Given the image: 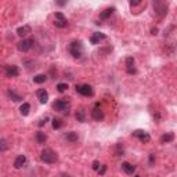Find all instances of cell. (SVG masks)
<instances>
[{
  "label": "cell",
  "instance_id": "cell-1",
  "mask_svg": "<svg viewBox=\"0 0 177 177\" xmlns=\"http://www.w3.org/2000/svg\"><path fill=\"white\" fill-rule=\"evenodd\" d=\"M69 108H71V102L69 98H58L53 102V109L57 112H62V113H69Z\"/></svg>",
  "mask_w": 177,
  "mask_h": 177
},
{
  "label": "cell",
  "instance_id": "cell-2",
  "mask_svg": "<svg viewBox=\"0 0 177 177\" xmlns=\"http://www.w3.org/2000/svg\"><path fill=\"white\" fill-rule=\"evenodd\" d=\"M40 159L44 163H50L51 165V163H56L58 161V154L56 151L51 150V148H44L40 154Z\"/></svg>",
  "mask_w": 177,
  "mask_h": 177
},
{
  "label": "cell",
  "instance_id": "cell-3",
  "mask_svg": "<svg viewBox=\"0 0 177 177\" xmlns=\"http://www.w3.org/2000/svg\"><path fill=\"white\" fill-rule=\"evenodd\" d=\"M83 43L82 40H73L69 44V53L73 58H82L83 56Z\"/></svg>",
  "mask_w": 177,
  "mask_h": 177
},
{
  "label": "cell",
  "instance_id": "cell-4",
  "mask_svg": "<svg viewBox=\"0 0 177 177\" xmlns=\"http://www.w3.org/2000/svg\"><path fill=\"white\" fill-rule=\"evenodd\" d=\"M54 27L57 28H65L67 25H68V21H67V17H65L62 13L57 11L56 14H54Z\"/></svg>",
  "mask_w": 177,
  "mask_h": 177
},
{
  "label": "cell",
  "instance_id": "cell-5",
  "mask_svg": "<svg viewBox=\"0 0 177 177\" xmlns=\"http://www.w3.org/2000/svg\"><path fill=\"white\" fill-rule=\"evenodd\" d=\"M33 39L29 38V39H22V40L19 41L18 44H17V49L21 51V53H27L28 50H30L32 44H33Z\"/></svg>",
  "mask_w": 177,
  "mask_h": 177
},
{
  "label": "cell",
  "instance_id": "cell-6",
  "mask_svg": "<svg viewBox=\"0 0 177 177\" xmlns=\"http://www.w3.org/2000/svg\"><path fill=\"white\" fill-rule=\"evenodd\" d=\"M76 91L79 93V94L84 96V97H91V96L94 94V90H93V87L90 84H82V86H76Z\"/></svg>",
  "mask_w": 177,
  "mask_h": 177
},
{
  "label": "cell",
  "instance_id": "cell-7",
  "mask_svg": "<svg viewBox=\"0 0 177 177\" xmlns=\"http://www.w3.org/2000/svg\"><path fill=\"white\" fill-rule=\"evenodd\" d=\"M133 136L138 137L140 141H143V143H148L151 140L150 134H148L147 132H144V130H134V132H133Z\"/></svg>",
  "mask_w": 177,
  "mask_h": 177
},
{
  "label": "cell",
  "instance_id": "cell-8",
  "mask_svg": "<svg viewBox=\"0 0 177 177\" xmlns=\"http://www.w3.org/2000/svg\"><path fill=\"white\" fill-rule=\"evenodd\" d=\"M126 72L129 75H134L136 73V68H134V58L133 57H127L126 58Z\"/></svg>",
  "mask_w": 177,
  "mask_h": 177
},
{
  "label": "cell",
  "instance_id": "cell-9",
  "mask_svg": "<svg viewBox=\"0 0 177 177\" xmlns=\"http://www.w3.org/2000/svg\"><path fill=\"white\" fill-rule=\"evenodd\" d=\"M6 68V75L7 78H15V76H18L19 71H18V67L17 65H7V67H4Z\"/></svg>",
  "mask_w": 177,
  "mask_h": 177
},
{
  "label": "cell",
  "instance_id": "cell-10",
  "mask_svg": "<svg viewBox=\"0 0 177 177\" xmlns=\"http://www.w3.org/2000/svg\"><path fill=\"white\" fill-rule=\"evenodd\" d=\"M104 111H102L101 108H98V107H96L93 111H91V118L94 119V121H97V122H101L102 119H104Z\"/></svg>",
  "mask_w": 177,
  "mask_h": 177
},
{
  "label": "cell",
  "instance_id": "cell-11",
  "mask_svg": "<svg viewBox=\"0 0 177 177\" xmlns=\"http://www.w3.org/2000/svg\"><path fill=\"white\" fill-rule=\"evenodd\" d=\"M107 36L105 33H101V32H94V33L91 35V38H90V43L91 44H98L101 40H104Z\"/></svg>",
  "mask_w": 177,
  "mask_h": 177
},
{
  "label": "cell",
  "instance_id": "cell-12",
  "mask_svg": "<svg viewBox=\"0 0 177 177\" xmlns=\"http://www.w3.org/2000/svg\"><path fill=\"white\" fill-rule=\"evenodd\" d=\"M154 8H155V11L158 13L161 17H163V15L167 13V4H165V3H155Z\"/></svg>",
  "mask_w": 177,
  "mask_h": 177
},
{
  "label": "cell",
  "instance_id": "cell-13",
  "mask_svg": "<svg viewBox=\"0 0 177 177\" xmlns=\"http://www.w3.org/2000/svg\"><path fill=\"white\" fill-rule=\"evenodd\" d=\"M38 98L40 100L41 104H46V102L49 101V93L46 89H39L38 90Z\"/></svg>",
  "mask_w": 177,
  "mask_h": 177
},
{
  "label": "cell",
  "instance_id": "cell-14",
  "mask_svg": "<svg viewBox=\"0 0 177 177\" xmlns=\"http://www.w3.org/2000/svg\"><path fill=\"white\" fill-rule=\"evenodd\" d=\"M25 162H27V156L25 155H18L14 161V167L15 169H19V167H22L25 165Z\"/></svg>",
  "mask_w": 177,
  "mask_h": 177
},
{
  "label": "cell",
  "instance_id": "cell-15",
  "mask_svg": "<svg viewBox=\"0 0 177 177\" xmlns=\"http://www.w3.org/2000/svg\"><path fill=\"white\" fill-rule=\"evenodd\" d=\"M30 32H32V28H30L29 25H24V27H19L18 29H17V35H18V36H27Z\"/></svg>",
  "mask_w": 177,
  "mask_h": 177
},
{
  "label": "cell",
  "instance_id": "cell-16",
  "mask_svg": "<svg viewBox=\"0 0 177 177\" xmlns=\"http://www.w3.org/2000/svg\"><path fill=\"white\" fill-rule=\"evenodd\" d=\"M122 170H123L124 173H127V174H133V173H134V170H136V167H134L132 163L123 162V163H122Z\"/></svg>",
  "mask_w": 177,
  "mask_h": 177
},
{
  "label": "cell",
  "instance_id": "cell-17",
  "mask_svg": "<svg viewBox=\"0 0 177 177\" xmlns=\"http://www.w3.org/2000/svg\"><path fill=\"white\" fill-rule=\"evenodd\" d=\"M65 138H67V141H69V143H78L79 136H78L76 132H68L65 134Z\"/></svg>",
  "mask_w": 177,
  "mask_h": 177
},
{
  "label": "cell",
  "instance_id": "cell-18",
  "mask_svg": "<svg viewBox=\"0 0 177 177\" xmlns=\"http://www.w3.org/2000/svg\"><path fill=\"white\" fill-rule=\"evenodd\" d=\"M113 11H115V7H108V8H105V10H104V11L100 14V18H101V19L109 18V17L113 14Z\"/></svg>",
  "mask_w": 177,
  "mask_h": 177
},
{
  "label": "cell",
  "instance_id": "cell-19",
  "mask_svg": "<svg viewBox=\"0 0 177 177\" xmlns=\"http://www.w3.org/2000/svg\"><path fill=\"white\" fill-rule=\"evenodd\" d=\"M29 111H30V104L29 102H22V105L19 107V112H21V115L27 116L28 113H29Z\"/></svg>",
  "mask_w": 177,
  "mask_h": 177
},
{
  "label": "cell",
  "instance_id": "cell-20",
  "mask_svg": "<svg viewBox=\"0 0 177 177\" xmlns=\"http://www.w3.org/2000/svg\"><path fill=\"white\" fill-rule=\"evenodd\" d=\"M7 96L11 98L13 101H15V102L22 101V97H21V96H18L17 93H15V91H13V90H8V91H7Z\"/></svg>",
  "mask_w": 177,
  "mask_h": 177
},
{
  "label": "cell",
  "instance_id": "cell-21",
  "mask_svg": "<svg viewBox=\"0 0 177 177\" xmlns=\"http://www.w3.org/2000/svg\"><path fill=\"white\" fill-rule=\"evenodd\" d=\"M46 80H47V76L44 75V73H39V75H36L33 78V82L38 83V84H41V83H44Z\"/></svg>",
  "mask_w": 177,
  "mask_h": 177
},
{
  "label": "cell",
  "instance_id": "cell-22",
  "mask_svg": "<svg viewBox=\"0 0 177 177\" xmlns=\"http://www.w3.org/2000/svg\"><path fill=\"white\" fill-rule=\"evenodd\" d=\"M36 141H38L39 144H44L46 141H47V136H46L43 132H38L36 133Z\"/></svg>",
  "mask_w": 177,
  "mask_h": 177
},
{
  "label": "cell",
  "instance_id": "cell-23",
  "mask_svg": "<svg viewBox=\"0 0 177 177\" xmlns=\"http://www.w3.org/2000/svg\"><path fill=\"white\" fill-rule=\"evenodd\" d=\"M173 140H174V134H173V133H166V134H163V136H162L161 141L165 144V143H172Z\"/></svg>",
  "mask_w": 177,
  "mask_h": 177
},
{
  "label": "cell",
  "instance_id": "cell-24",
  "mask_svg": "<svg viewBox=\"0 0 177 177\" xmlns=\"http://www.w3.org/2000/svg\"><path fill=\"white\" fill-rule=\"evenodd\" d=\"M75 116H76V119H78V122H84V121H86V113H84V109H79V111H76Z\"/></svg>",
  "mask_w": 177,
  "mask_h": 177
},
{
  "label": "cell",
  "instance_id": "cell-25",
  "mask_svg": "<svg viewBox=\"0 0 177 177\" xmlns=\"http://www.w3.org/2000/svg\"><path fill=\"white\" fill-rule=\"evenodd\" d=\"M62 127V121H61L60 118H54L53 119V129H61Z\"/></svg>",
  "mask_w": 177,
  "mask_h": 177
},
{
  "label": "cell",
  "instance_id": "cell-26",
  "mask_svg": "<svg viewBox=\"0 0 177 177\" xmlns=\"http://www.w3.org/2000/svg\"><path fill=\"white\" fill-rule=\"evenodd\" d=\"M57 90L60 91V93H64L65 90H68V84L67 83H58L57 84Z\"/></svg>",
  "mask_w": 177,
  "mask_h": 177
},
{
  "label": "cell",
  "instance_id": "cell-27",
  "mask_svg": "<svg viewBox=\"0 0 177 177\" xmlns=\"http://www.w3.org/2000/svg\"><path fill=\"white\" fill-rule=\"evenodd\" d=\"M8 148V144L7 141L4 138H0V152H3V151H6Z\"/></svg>",
  "mask_w": 177,
  "mask_h": 177
},
{
  "label": "cell",
  "instance_id": "cell-28",
  "mask_svg": "<svg viewBox=\"0 0 177 177\" xmlns=\"http://www.w3.org/2000/svg\"><path fill=\"white\" fill-rule=\"evenodd\" d=\"M105 172H107V165H102L101 169H98V174H101V176L105 173Z\"/></svg>",
  "mask_w": 177,
  "mask_h": 177
},
{
  "label": "cell",
  "instance_id": "cell-29",
  "mask_svg": "<svg viewBox=\"0 0 177 177\" xmlns=\"http://www.w3.org/2000/svg\"><path fill=\"white\" fill-rule=\"evenodd\" d=\"M47 121H49V118H44V119H41V121L39 122V127H43V126L47 123Z\"/></svg>",
  "mask_w": 177,
  "mask_h": 177
},
{
  "label": "cell",
  "instance_id": "cell-30",
  "mask_svg": "<svg viewBox=\"0 0 177 177\" xmlns=\"http://www.w3.org/2000/svg\"><path fill=\"white\" fill-rule=\"evenodd\" d=\"M93 169L94 170L100 169V162H98V161H94V162H93Z\"/></svg>",
  "mask_w": 177,
  "mask_h": 177
},
{
  "label": "cell",
  "instance_id": "cell-31",
  "mask_svg": "<svg viewBox=\"0 0 177 177\" xmlns=\"http://www.w3.org/2000/svg\"><path fill=\"white\" fill-rule=\"evenodd\" d=\"M154 162H155V155L151 154V155H150V165L154 166Z\"/></svg>",
  "mask_w": 177,
  "mask_h": 177
},
{
  "label": "cell",
  "instance_id": "cell-32",
  "mask_svg": "<svg viewBox=\"0 0 177 177\" xmlns=\"http://www.w3.org/2000/svg\"><path fill=\"white\" fill-rule=\"evenodd\" d=\"M138 4H140V1H130V6H132V7L133 6H138Z\"/></svg>",
  "mask_w": 177,
  "mask_h": 177
},
{
  "label": "cell",
  "instance_id": "cell-33",
  "mask_svg": "<svg viewBox=\"0 0 177 177\" xmlns=\"http://www.w3.org/2000/svg\"><path fill=\"white\" fill-rule=\"evenodd\" d=\"M57 4H60V6H64V4H67V1H57Z\"/></svg>",
  "mask_w": 177,
  "mask_h": 177
},
{
  "label": "cell",
  "instance_id": "cell-34",
  "mask_svg": "<svg viewBox=\"0 0 177 177\" xmlns=\"http://www.w3.org/2000/svg\"><path fill=\"white\" fill-rule=\"evenodd\" d=\"M62 177H72L71 174H67V173H62Z\"/></svg>",
  "mask_w": 177,
  "mask_h": 177
},
{
  "label": "cell",
  "instance_id": "cell-35",
  "mask_svg": "<svg viewBox=\"0 0 177 177\" xmlns=\"http://www.w3.org/2000/svg\"><path fill=\"white\" fill-rule=\"evenodd\" d=\"M156 32H158V29L155 28V29H152V35H156Z\"/></svg>",
  "mask_w": 177,
  "mask_h": 177
},
{
  "label": "cell",
  "instance_id": "cell-36",
  "mask_svg": "<svg viewBox=\"0 0 177 177\" xmlns=\"http://www.w3.org/2000/svg\"><path fill=\"white\" fill-rule=\"evenodd\" d=\"M136 177H140V176H136Z\"/></svg>",
  "mask_w": 177,
  "mask_h": 177
}]
</instances>
